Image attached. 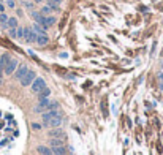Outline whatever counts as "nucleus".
I'll return each mask as SVG.
<instances>
[{
  "label": "nucleus",
  "instance_id": "obj_1",
  "mask_svg": "<svg viewBox=\"0 0 163 155\" xmlns=\"http://www.w3.org/2000/svg\"><path fill=\"white\" fill-rule=\"evenodd\" d=\"M44 87H46V82H44L43 78H35V81L30 84V89H32L33 93H40Z\"/></svg>",
  "mask_w": 163,
  "mask_h": 155
},
{
  "label": "nucleus",
  "instance_id": "obj_2",
  "mask_svg": "<svg viewBox=\"0 0 163 155\" xmlns=\"http://www.w3.org/2000/svg\"><path fill=\"white\" fill-rule=\"evenodd\" d=\"M35 78H37L35 71L29 70V71L24 74V78H22V79H21V86H22V87H27V86H30V84L35 81Z\"/></svg>",
  "mask_w": 163,
  "mask_h": 155
},
{
  "label": "nucleus",
  "instance_id": "obj_3",
  "mask_svg": "<svg viewBox=\"0 0 163 155\" xmlns=\"http://www.w3.org/2000/svg\"><path fill=\"white\" fill-rule=\"evenodd\" d=\"M24 40H26L27 43H35V41H37V33L33 32L32 27H26V29H24Z\"/></svg>",
  "mask_w": 163,
  "mask_h": 155
},
{
  "label": "nucleus",
  "instance_id": "obj_4",
  "mask_svg": "<svg viewBox=\"0 0 163 155\" xmlns=\"http://www.w3.org/2000/svg\"><path fill=\"white\" fill-rule=\"evenodd\" d=\"M17 60L16 59H10L8 62H7V65H5V74H13L14 71H16V68H17Z\"/></svg>",
  "mask_w": 163,
  "mask_h": 155
},
{
  "label": "nucleus",
  "instance_id": "obj_5",
  "mask_svg": "<svg viewBox=\"0 0 163 155\" xmlns=\"http://www.w3.org/2000/svg\"><path fill=\"white\" fill-rule=\"evenodd\" d=\"M59 116H62L57 109H49V111H46V112H43V123H46V122H49L51 119H54V117H59Z\"/></svg>",
  "mask_w": 163,
  "mask_h": 155
},
{
  "label": "nucleus",
  "instance_id": "obj_6",
  "mask_svg": "<svg viewBox=\"0 0 163 155\" xmlns=\"http://www.w3.org/2000/svg\"><path fill=\"white\" fill-rule=\"evenodd\" d=\"M29 71V67L27 65H24V63H22V65H17V68H16V71L13 73L14 76H16V79H22V78H24V74Z\"/></svg>",
  "mask_w": 163,
  "mask_h": 155
},
{
  "label": "nucleus",
  "instance_id": "obj_7",
  "mask_svg": "<svg viewBox=\"0 0 163 155\" xmlns=\"http://www.w3.org/2000/svg\"><path fill=\"white\" fill-rule=\"evenodd\" d=\"M44 111H49V100L48 98L40 100L38 106L35 108V112H44Z\"/></svg>",
  "mask_w": 163,
  "mask_h": 155
},
{
  "label": "nucleus",
  "instance_id": "obj_8",
  "mask_svg": "<svg viewBox=\"0 0 163 155\" xmlns=\"http://www.w3.org/2000/svg\"><path fill=\"white\" fill-rule=\"evenodd\" d=\"M48 135H49V138H59V139H63V138H65V133L62 132V128H60V127L52 128V130H51Z\"/></svg>",
  "mask_w": 163,
  "mask_h": 155
},
{
  "label": "nucleus",
  "instance_id": "obj_9",
  "mask_svg": "<svg viewBox=\"0 0 163 155\" xmlns=\"http://www.w3.org/2000/svg\"><path fill=\"white\" fill-rule=\"evenodd\" d=\"M43 125H44V127H51V128H57V127L62 125V116L54 117V119H51L49 122H46V123H43Z\"/></svg>",
  "mask_w": 163,
  "mask_h": 155
},
{
  "label": "nucleus",
  "instance_id": "obj_10",
  "mask_svg": "<svg viewBox=\"0 0 163 155\" xmlns=\"http://www.w3.org/2000/svg\"><path fill=\"white\" fill-rule=\"evenodd\" d=\"M10 59H11V57H10V54H3L2 57H0V79H2L3 71H5V65H7V62H8Z\"/></svg>",
  "mask_w": 163,
  "mask_h": 155
},
{
  "label": "nucleus",
  "instance_id": "obj_11",
  "mask_svg": "<svg viewBox=\"0 0 163 155\" xmlns=\"http://www.w3.org/2000/svg\"><path fill=\"white\" fill-rule=\"evenodd\" d=\"M37 152H38L40 155H52V149L48 147V146H43V144H40V146L37 147Z\"/></svg>",
  "mask_w": 163,
  "mask_h": 155
},
{
  "label": "nucleus",
  "instance_id": "obj_12",
  "mask_svg": "<svg viewBox=\"0 0 163 155\" xmlns=\"http://www.w3.org/2000/svg\"><path fill=\"white\" fill-rule=\"evenodd\" d=\"M35 43H38L40 46H44V44L49 43V38H48V35H37V41Z\"/></svg>",
  "mask_w": 163,
  "mask_h": 155
},
{
  "label": "nucleus",
  "instance_id": "obj_13",
  "mask_svg": "<svg viewBox=\"0 0 163 155\" xmlns=\"http://www.w3.org/2000/svg\"><path fill=\"white\" fill-rule=\"evenodd\" d=\"M52 155H67V147L65 146L52 147Z\"/></svg>",
  "mask_w": 163,
  "mask_h": 155
},
{
  "label": "nucleus",
  "instance_id": "obj_14",
  "mask_svg": "<svg viewBox=\"0 0 163 155\" xmlns=\"http://www.w3.org/2000/svg\"><path fill=\"white\" fill-rule=\"evenodd\" d=\"M32 29H33V32H35L37 35H46V29H44V27H41V25H40V24H37V22L33 24V27H32Z\"/></svg>",
  "mask_w": 163,
  "mask_h": 155
},
{
  "label": "nucleus",
  "instance_id": "obj_15",
  "mask_svg": "<svg viewBox=\"0 0 163 155\" xmlns=\"http://www.w3.org/2000/svg\"><path fill=\"white\" fill-rule=\"evenodd\" d=\"M7 27H8V29H17V19H16V18H8Z\"/></svg>",
  "mask_w": 163,
  "mask_h": 155
},
{
  "label": "nucleus",
  "instance_id": "obj_16",
  "mask_svg": "<svg viewBox=\"0 0 163 155\" xmlns=\"http://www.w3.org/2000/svg\"><path fill=\"white\" fill-rule=\"evenodd\" d=\"M40 13H41V16H51V13H52V8H51L49 5H46V7H43V8L40 10Z\"/></svg>",
  "mask_w": 163,
  "mask_h": 155
},
{
  "label": "nucleus",
  "instance_id": "obj_17",
  "mask_svg": "<svg viewBox=\"0 0 163 155\" xmlns=\"http://www.w3.org/2000/svg\"><path fill=\"white\" fill-rule=\"evenodd\" d=\"M49 95H51V90H49L48 87H44V89L38 93V98H40V100H43V98H48Z\"/></svg>",
  "mask_w": 163,
  "mask_h": 155
},
{
  "label": "nucleus",
  "instance_id": "obj_18",
  "mask_svg": "<svg viewBox=\"0 0 163 155\" xmlns=\"http://www.w3.org/2000/svg\"><path fill=\"white\" fill-rule=\"evenodd\" d=\"M49 144H51V147H59V146H63V141L59 138H51Z\"/></svg>",
  "mask_w": 163,
  "mask_h": 155
},
{
  "label": "nucleus",
  "instance_id": "obj_19",
  "mask_svg": "<svg viewBox=\"0 0 163 155\" xmlns=\"http://www.w3.org/2000/svg\"><path fill=\"white\" fill-rule=\"evenodd\" d=\"M7 22H8V16L5 13H0V25H2V27H7Z\"/></svg>",
  "mask_w": 163,
  "mask_h": 155
},
{
  "label": "nucleus",
  "instance_id": "obj_20",
  "mask_svg": "<svg viewBox=\"0 0 163 155\" xmlns=\"http://www.w3.org/2000/svg\"><path fill=\"white\" fill-rule=\"evenodd\" d=\"M101 111H103V114H105V116H108V105H106V98H103V101H101Z\"/></svg>",
  "mask_w": 163,
  "mask_h": 155
},
{
  "label": "nucleus",
  "instance_id": "obj_21",
  "mask_svg": "<svg viewBox=\"0 0 163 155\" xmlns=\"http://www.w3.org/2000/svg\"><path fill=\"white\" fill-rule=\"evenodd\" d=\"M16 38H24V29H22V27L16 29Z\"/></svg>",
  "mask_w": 163,
  "mask_h": 155
},
{
  "label": "nucleus",
  "instance_id": "obj_22",
  "mask_svg": "<svg viewBox=\"0 0 163 155\" xmlns=\"http://www.w3.org/2000/svg\"><path fill=\"white\" fill-rule=\"evenodd\" d=\"M48 2V5H60L62 0H46Z\"/></svg>",
  "mask_w": 163,
  "mask_h": 155
},
{
  "label": "nucleus",
  "instance_id": "obj_23",
  "mask_svg": "<svg viewBox=\"0 0 163 155\" xmlns=\"http://www.w3.org/2000/svg\"><path fill=\"white\" fill-rule=\"evenodd\" d=\"M7 5H8L10 8H14V7H16V3H14V0H7Z\"/></svg>",
  "mask_w": 163,
  "mask_h": 155
},
{
  "label": "nucleus",
  "instance_id": "obj_24",
  "mask_svg": "<svg viewBox=\"0 0 163 155\" xmlns=\"http://www.w3.org/2000/svg\"><path fill=\"white\" fill-rule=\"evenodd\" d=\"M158 79H160V89L163 90V73H160V74H158Z\"/></svg>",
  "mask_w": 163,
  "mask_h": 155
},
{
  "label": "nucleus",
  "instance_id": "obj_25",
  "mask_svg": "<svg viewBox=\"0 0 163 155\" xmlns=\"http://www.w3.org/2000/svg\"><path fill=\"white\" fill-rule=\"evenodd\" d=\"M10 37L11 38H16V29H10Z\"/></svg>",
  "mask_w": 163,
  "mask_h": 155
},
{
  "label": "nucleus",
  "instance_id": "obj_26",
  "mask_svg": "<svg viewBox=\"0 0 163 155\" xmlns=\"http://www.w3.org/2000/svg\"><path fill=\"white\" fill-rule=\"evenodd\" d=\"M0 13H5V5L0 2Z\"/></svg>",
  "mask_w": 163,
  "mask_h": 155
},
{
  "label": "nucleus",
  "instance_id": "obj_27",
  "mask_svg": "<svg viewBox=\"0 0 163 155\" xmlns=\"http://www.w3.org/2000/svg\"><path fill=\"white\" fill-rule=\"evenodd\" d=\"M32 127H33V128H35V130H40V128H41V125H38V123H33V125H32Z\"/></svg>",
  "mask_w": 163,
  "mask_h": 155
}]
</instances>
